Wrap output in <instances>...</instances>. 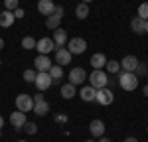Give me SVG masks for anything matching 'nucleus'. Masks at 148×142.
Listing matches in <instances>:
<instances>
[{"instance_id": "f257e3e1", "label": "nucleus", "mask_w": 148, "mask_h": 142, "mask_svg": "<svg viewBox=\"0 0 148 142\" xmlns=\"http://www.w3.org/2000/svg\"><path fill=\"white\" fill-rule=\"evenodd\" d=\"M119 85H121L123 91H134L138 87V77L134 73H130V71H121V75H119Z\"/></svg>"}, {"instance_id": "f03ea898", "label": "nucleus", "mask_w": 148, "mask_h": 142, "mask_svg": "<svg viewBox=\"0 0 148 142\" xmlns=\"http://www.w3.org/2000/svg\"><path fill=\"white\" fill-rule=\"evenodd\" d=\"M89 83H91V87H95V89H103V87H107V83H109V75L103 69H95L91 75H89Z\"/></svg>"}, {"instance_id": "7ed1b4c3", "label": "nucleus", "mask_w": 148, "mask_h": 142, "mask_svg": "<svg viewBox=\"0 0 148 142\" xmlns=\"http://www.w3.org/2000/svg\"><path fill=\"white\" fill-rule=\"evenodd\" d=\"M34 85L38 87V91H47L51 85H53V79H51V75L47 73V71H38V75H36V81Z\"/></svg>"}, {"instance_id": "20e7f679", "label": "nucleus", "mask_w": 148, "mask_h": 142, "mask_svg": "<svg viewBox=\"0 0 148 142\" xmlns=\"http://www.w3.org/2000/svg\"><path fill=\"white\" fill-rule=\"evenodd\" d=\"M67 49L71 55H79L87 49V42L83 38H73V40H67Z\"/></svg>"}, {"instance_id": "39448f33", "label": "nucleus", "mask_w": 148, "mask_h": 142, "mask_svg": "<svg viewBox=\"0 0 148 142\" xmlns=\"http://www.w3.org/2000/svg\"><path fill=\"white\" fill-rule=\"evenodd\" d=\"M16 109L18 111H22V113H28V111H32L34 109V97H30V95H18L16 97Z\"/></svg>"}, {"instance_id": "423d86ee", "label": "nucleus", "mask_w": 148, "mask_h": 142, "mask_svg": "<svg viewBox=\"0 0 148 142\" xmlns=\"http://www.w3.org/2000/svg\"><path fill=\"white\" fill-rule=\"evenodd\" d=\"M95 101L99 103V105L107 106L111 105L114 101V93L111 91V89H107V87H103V89H97V95H95Z\"/></svg>"}, {"instance_id": "0eeeda50", "label": "nucleus", "mask_w": 148, "mask_h": 142, "mask_svg": "<svg viewBox=\"0 0 148 142\" xmlns=\"http://www.w3.org/2000/svg\"><path fill=\"white\" fill-rule=\"evenodd\" d=\"M36 49L40 51V55H49L56 49V44H53L51 38H42V40L36 42Z\"/></svg>"}, {"instance_id": "6e6552de", "label": "nucleus", "mask_w": 148, "mask_h": 142, "mask_svg": "<svg viewBox=\"0 0 148 142\" xmlns=\"http://www.w3.org/2000/svg\"><path fill=\"white\" fill-rule=\"evenodd\" d=\"M28 122V118H26V113H22V111H14L10 115V124L14 126L16 130H20V128H24V124Z\"/></svg>"}, {"instance_id": "1a4fd4ad", "label": "nucleus", "mask_w": 148, "mask_h": 142, "mask_svg": "<svg viewBox=\"0 0 148 142\" xmlns=\"http://www.w3.org/2000/svg\"><path fill=\"white\" fill-rule=\"evenodd\" d=\"M85 79H87V73H85V69H83V67H75V69L69 71V83H73L75 87H77V85H81Z\"/></svg>"}, {"instance_id": "9d476101", "label": "nucleus", "mask_w": 148, "mask_h": 142, "mask_svg": "<svg viewBox=\"0 0 148 142\" xmlns=\"http://www.w3.org/2000/svg\"><path fill=\"white\" fill-rule=\"evenodd\" d=\"M71 53H69V49H65V47H57L56 49V61H57V65H69L71 63Z\"/></svg>"}, {"instance_id": "9b49d317", "label": "nucleus", "mask_w": 148, "mask_h": 142, "mask_svg": "<svg viewBox=\"0 0 148 142\" xmlns=\"http://www.w3.org/2000/svg\"><path fill=\"white\" fill-rule=\"evenodd\" d=\"M138 63H140V61H138L136 55H125V57H123V61H121V69L134 73V69H136Z\"/></svg>"}, {"instance_id": "f8f14e48", "label": "nucleus", "mask_w": 148, "mask_h": 142, "mask_svg": "<svg viewBox=\"0 0 148 142\" xmlns=\"http://www.w3.org/2000/svg\"><path fill=\"white\" fill-rule=\"evenodd\" d=\"M89 132H91L95 138L105 136V122H103V120H99V118L91 120V124H89Z\"/></svg>"}, {"instance_id": "ddd939ff", "label": "nucleus", "mask_w": 148, "mask_h": 142, "mask_svg": "<svg viewBox=\"0 0 148 142\" xmlns=\"http://www.w3.org/2000/svg\"><path fill=\"white\" fill-rule=\"evenodd\" d=\"M53 10H56V4L51 2V0H40L38 2V12L42 14V16H51L53 14Z\"/></svg>"}, {"instance_id": "4468645a", "label": "nucleus", "mask_w": 148, "mask_h": 142, "mask_svg": "<svg viewBox=\"0 0 148 142\" xmlns=\"http://www.w3.org/2000/svg\"><path fill=\"white\" fill-rule=\"evenodd\" d=\"M36 65V71H49V67L53 65L51 63V59H49V55H38L34 61Z\"/></svg>"}, {"instance_id": "2eb2a0df", "label": "nucleus", "mask_w": 148, "mask_h": 142, "mask_svg": "<svg viewBox=\"0 0 148 142\" xmlns=\"http://www.w3.org/2000/svg\"><path fill=\"white\" fill-rule=\"evenodd\" d=\"M53 44H56V49L57 47H63V44H67V32L65 30H61V28H57V30H53Z\"/></svg>"}, {"instance_id": "dca6fc26", "label": "nucleus", "mask_w": 148, "mask_h": 142, "mask_svg": "<svg viewBox=\"0 0 148 142\" xmlns=\"http://www.w3.org/2000/svg\"><path fill=\"white\" fill-rule=\"evenodd\" d=\"M95 95H97V89L95 87H81V91H79V97L85 101V103H93L95 101Z\"/></svg>"}, {"instance_id": "f3484780", "label": "nucleus", "mask_w": 148, "mask_h": 142, "mask_svg": "<svg viewBox=\"0 0 148 142\" xmlns=\"http://www.w3.org/2000/svg\"><path fill=\"white\" fill-rule=\"evenodd\" d=\"M14 12L10 10H4L2 14H0V28H10L12 24H14Z\"/></svg>"}, {"instance_id": "a211bd4d", "label": "nucleus", "mask_w": 148, "mask_h": 142, "mask_svg": "<svg viewBox=\"0 0 148 142\" xmlns=\"http://www.w3.org/2000/svg\"><path fill=\"white\" fill-rule=\"evenodd\" d=\"M105 63H107V55H105V53H95V55H91L93 69H103Z\"/></svg>"}, {"instance_id": "6ab92c4d", "label": "nucleus", "mask_w": 148, "mask_h": 142, "mask_svg": "<svg viewBox=\"0 0 148 142\" xmlns=\"http://www.w3.org/2000/svg\"><path fill=\"white\" fill-rule=\"evenodd\" d=\"M34 111L38 117H44V115H47L49 113V103L47 101H40V103H34Z\"/></svg>"}, {"instance_id": "aec40b11", "label": "nucleus", "mask_w": 148, "mask_h": 142, "mask_svg": "<svg viewBox=\"0 0 148 142\" xmlns=\"http://www.w3.org/2000/svg\"><path fill=\"white\" fill-rule=\"evenodd\" d=\"M59 93H61L63 99H73L75 93H77V89H75V85H73V83H65V85L61 87V91H59Z\"/></svg>"}, {"instance_id": "412c9836", "label": "nucleus", "mask_w": 148, "mask_h": 142, "mask_svg": "<svg viewBox=\"0 0 148 142\" xmlns=\"http://www.w3.org/2000/svg\"><path fill=\"white\" fill-rule=\"evenodd\" d=\"M59 24H61V16H57V14H51V16L46 18V28L47 30H57Z\"/></svg>"}, {"instance_id": "4be33fe9", "label": "nucleus", "mask_w": 148, "mask_h": 142, "mask_svg": "<svg viewBox=\"0 0 148 142\" xmlns=\"http://www.w3.org/2000/svg\"><path fill=\"white\" fill-rule=\"evenodd\" d=\"M130 30H132V32H134V34H142V32H144V20H142V18H132V20H130Z\"/></svg>"}, {"instance_id": "5701e85b", "label": "nucleus", "mask_w": 148, "mask_h": 142, "mask_svg": "<svg viewBox=\"0 0 148 142\" xmlns=\"http://www.w3.org/2000/svg\"><path fill=\"white\" fill-rule=\"evenodd\" d=\"M75 16H77L79 20H85V18L89 16V6H87L85 2L77 4V6H75Z\"/></svg>"}, {"instance_id": "b1692460", "label": "nucleus", "mask_w": 148, "mask_h": 142, "mask_svg": "<svg viewBox=\"0 0 148 142\" xmlns=\"http://www.w3.org/2000/svg\"><path fill=\"white\" fill-rule=\"evenodd\" d=\"M47 73L51 75V79H53V81H59V79H61V75H63V67H61V65H51Z\"/></svg>"}, {"instance_id": "393cba45", "label": "nucleus", "mask_w": 148, "mask_h": 142, "mask_svg": "<svg viewBox=\"0 0 148 142\" xmlns=\"http://www.w3.org/2000/svg\"><path fill=\"white\" fill-rule=\"evenodd\" d=\"M105 69L111 71V75H113V73H119V71H121V63H119V61H114V59H111V61H107V63H105Z\"/></svg>"}, {"instance_id": "a878e982", "label": "nucleus", "mask_w": 148, "mask_h": 142, "mask_svg": "<svg viewBox=\"0 0 148 142\" xmlns=\"http://www.w3.org/2000/svg\"><path fill=\"white\" fill-rule=\"evenodd\" d=\"M36 42L38 40H34L32 36H26V38H22V47L24 49H36Z\"/></svg>"}, {"instance_id": "bb28decb", "label": "nucleus", "mask_w": 148, "mask_h": 142, "mask_svg": "<svg viewBox=\"0 0 148 142\" xmlns=\"http://www.w3.org/2000/svg\"><path fill=\"white\" fill-rule=\"evenodd\" d=\"M134 75H136V77H146L148 75V65L146 63H138L136 69H134Z\"/></svg>"}, {"instance_id": "cd10ccee", "label": "nucleus", "mask_w": 148, "mask_h": 142, "mask_svg": "<svg viewBox=\"0 0 148 142\" xmlns=\"http://www.w3.org/2000/svg\"><path fill=\"white\" fill-rule=\"evenodd\" d=\"M36 75H38V71L26 69V71H24V75H22V77H24V81H26V83H34V81H36Z\"/></svg>"}, {"instance_id": "c85d7f7f", "label": "nucleus", "mask_w": 148, "mask_h": 142, "mask_svg": "<svg viewBox=\"0 0 148 142\" xmlns=\"http://www.w3.org/2000/svg\"><path fill=\"white\" fill-rule=\"evenodd\" d=\"M138 18L148 20V2H142V4L138 6Z\"/></svg>"}, {"instance_id": "c756f323", "label": "nucleus", "mask_w": 148, "mask_h": 142, "mask_svg": "<svg viewBox=\"0 0 148 142\" xmlns=\"http://www.w3.org/2000/svg\"><path fill=\"white\" fill-rule=\"evenodd\" d=\"M24 132H26V134H36V132H38V124H36V122H26V124H24Z\"/></svg>"}, {"instance_id": "7c9ffc66", "label": "nucleus", "mask_w": 148, "mask_h": 142, "mask_svg": "<svg viewBox=\"0 0 148 142\" xmlns=\"http://www.w3.org/2000/svg\"><path fill=\"white\" fill-rule=\"evenodd\" d=\"M4 8L10 10V12H14L16 8H18V0H4Z\"/></svg>"}, {"instance_id": "2f4dec72", "label": "nucleus", "mask_w": 148, "mask_h": 142, "mask_svg": "<svg viewBox=\"0 0 148 142\" xmlns=\"http://www.w3.org/2000/svg\"><path fill=\"white\" fill-rule=\"evenodd\" d=\"M24 16H26V12H24L22 8H20V6H18V8H16V10H14V18H18V20H22Z\"/></svg>"}, {"instance_id": "473e14b6", "label": "nucleus", "mask_w": 148, "mask_h": 142, "mask_svg": "<svg viewBox=\"0 0 148 142\" xmlns=\"http://www.w3.org/2000/svg\"><path fill=\"white\" fill-rule=\"evenodd\" d=\"M56 122L57 124H65L67 122V117L65 115H56Z\"/></svg>"}, {"instance_id": "72a5a7b5", "label": "nucleus", "mask_w": 148, "mask_h": 142, "mask_svg": "<svg viewBox=\"0 0 148 142\" xmlns=\"http://www.w3.org/2000/svg\"><path fill=\"white\" fill-rule=\"evenodd\" d=\"M40 101H46V99H44V93H42V91H38V93L34 95V103H40Z\"/></svg>"}, {"instance_id": "f704fd0d", "label": "nucleus", "mask_w": 148, "mask_h": 142, "mask_svg": "<svg viewBox=\"0 0 148 142\" xmlns=\"http://www.w3.org/2000/svg\"><path fill=\"white\" fill-rule=\"evenodd\" d=\"M142 93H144V97H148V85H144V87H142Z\"/></svg>"}, {"instance_id": "c9c22d12", "label": "nucleus", "mask_w": 148, "mask_h": 142, "mask_svg": "<svg viewBox=\"0 0 148 142\" xmlns=\"http://www.w3.org/2000/svg\"><path fill=\"white\" fill-rule=\"evenodd\" d=\"M2 126H4V117L0 115V130H2Z\"/></svg>"}, {"instance_id": "e433bc0d", "label": "nucleus", "mask_w": 148, "mask_h": 142, "mask_svg": "<svg viewBox=\"0 0 148 142\" xmlns=\"http://www.w3.org/2000/svg\"><path fill=\"white\" fill-rule=\"evenodd\" d=\"M125 142H138V140H136V138H132V136H130V138H126Z\"/></svg>"}, {"instance_id": "4c0bfd02", "label": "nucleus", "mask_w": 148, "mask_h": 142, "mask_svg": "<svg viewBox=\"0 0 148 142\" xmlns=\"http://www.w3.org/2000/svg\"><path fill=\"white\" fill-rule=\"evenodd\" d=\"M99 142H111V140H109V138H105V136H101V138H99Z\"/></svg>"}, {"instance_id": "58836bf2", "label": "nucleus", "mask_w": 148, "mask_h": 142, "mask_svg": "<svg viewBox=\"0 0 148 142\" xmlns=\"http://www.w3.org/2000/svg\"><path fill=\"white\" fill-rule=\"evenodd\" d=\"M144 32L148 34V20H144Z\"/></svg>"}, {"instance_id": "ea45409f", "label": "nucleus", "mask_w": 148, "mask_h": 142, "mask_svg": "<svg viewBox=\"0 0 148 142\" xmlns=\"http://www.w3.org/2000/svg\"><path fill=\"white\" fill-rule=\"evenodd\" d=\"M4 47V38H0V49Z\"/></svg>"}, {"instance_id": "a19ab883", "label": "nucleus", "mask_w": 148, "mask_h": 142, "mask_svg": "<svg viewBox=\"0 0 148 142\" xmlns=\"http://www.w3.org/2000/svg\"><path fill=\"white\" fill-rule=\"evenodd\" d=\"M81 2H85V4H89V2H91V0H81Z\"/></svg>"}, {"instance_id": "79ce46f5", "label": "nucleus", "mask_w": 148, "mask_h": 142, "mask_svg": "<svg viewBox=\"0 0 148 142\" xmlns=\"http://www.w3.org/2000/svg\"><path fill=\"white\" fill-rule=\"evenodd\" d=\"M85 142H95V140H85Z\"/></svg>"}, {"instance_id": "37998d69", "label": "nucleus", "mask_w": 148, "mask_h": 142, "mask_svg": "<svg viewBox=\"0 0 148 142\" xmlns=\"http://www.w3.org/2000/svg\"><path fill=\"white\" fill-rule=\"evenodd\" d=\"M18 142H26V140H18Z\"/></svg>"}, {"instance_id": "c03bdc74", "label": "nucleus", "mask_w": 148, "mask_h": 142, "mask_svg": "<svg viewBox=\"0 0 148 142\" xmlns=\"http://www.w3.org/2000/svg\"><path fill=\"white\" fill-rule=\"evenodd\" d=\"M0 136H2V130H0Z\"/></svg>"}, {"instance_id": "a18cd8bd", "label": "nucleus", "mask_w": 148, "mask_h": 142, "mask_svg": "<svg viewBox=\"0 0 148 142\" xmlns=\"http://www.w3.org/2000/svg\"><path fill=\"white\" fill-rule=\"evenodd\" d=\"M0 65H2V59H0Z\"/></svg>"}]
</instances>
